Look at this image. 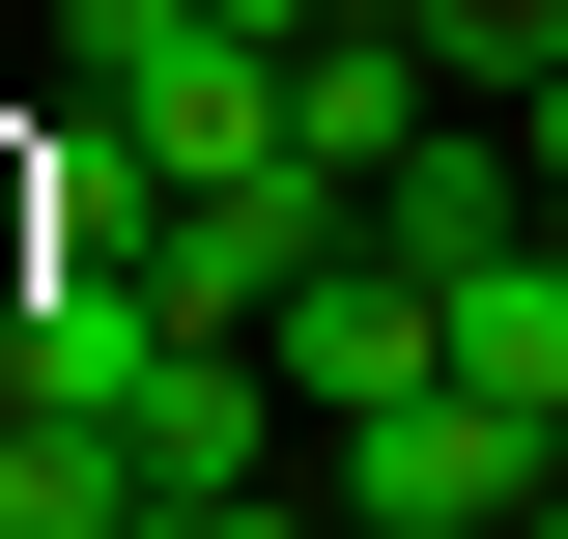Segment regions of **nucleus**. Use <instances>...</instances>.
<instances>
[{
	"label": "nucleus",
	"instance_id": "3",
	"mask_svg": "<svg viewBox=\"0 0 568 539\" xmlns=\"http://www.w3.org/2000/svg\"><path fill=\"white\" fill-rule=\"evenodd\" d=\"M256 340H284V398H313V426H369V398H426V369H455V284H426L398 227H342V256L284 284Z\"/></svg>",
	"mask_w": 568,
	"mask_h": 539
},
{
	"label": "nucleus",
	"instance_id": "6",
	"mask_svg": "<svg viewBox=\"0 0 568 539\" xmlns=\"http://www.w3.org/2000/svg\"><path fill=\"white\" fill-rule=\"evenodd\" d=\"M142 511H171V482H142L85 398H0V539H142Z\"/></svg>",
	"mask_w": 568,
	"mask_h": 539
},
{
	"label": "nucleus",
	"instance_id": "4",
	"mask_svg": "<svg viewBox=\"0 0 568 539\" xmlns=\"http://www.w3.org/2000/svg\"><path fill=\"white\" fill-rule=\"evenodd\" d=\"M426 114H455V58H426L398 0H342V29H284V142H313V171H342V200H369V171H398Z\"/></svg>",
	"mask_w": 568,
	"mask_h": 539
},
{
	"label": "nucleus",
	"instance_id": "12",
	"mask_svg": "<svg viewBox=\"0 0 568 539\" xmlns=\"http://www.w3.org/2000/svg\"><path fill=\"white\" fill-rule=\"evenodd\" d=\"M540 539H568V426H540Z\"/></svg>",
	"mask_w": 568,
	"mask_h": 539
},
{
	"label": "nucleus",
	"instance_id": "8",
	"mask_svg": "<svg viewBox=\"0 0 568 539\" xmlns=\"http://www.w3.org/2000/svg\"><path fill=\"white\" fill-rule=\"evenodd\" d=\"M398 29H426V58H455V85H484V114H511V85L568 58V0H398Z\"/></svg>",
	"mask_w": 568,
	"mask_h": 539
},
{
	"label": "nucleus",
	"instance_id": "1",
	"mask_svg": "<svg viewBox=\"0 0 568 539\" xmlns=\"http://www.w3.org/2000/svg\"><path fill=\"white\" fill-rule=\"evenodd\" d=\"M342 171H313V142H284V171H200V200H171V227H142V313H171V340H256L284 313V284H313V256H342Z\"/></svg>",
	"mask_w": 568,
	"mask_h": 539
},
{
	"label": "nucleus",
	"instance_id": "13",
	"mask_svg": "<svg viewBox=\"0 0 568 539\" xmlns=\"http://www.w3.org/2000/svg\"><path fill=\"white\" fill-rule=\"evenodd\" d=\"M342 539H426V511H342Z\"/></svg>",
	"mask_w": 568,
	"mask_h": 539
},
{
	"label": "nucleus",
	"instance_id": "11",
	"mask_svg": "<svg viewBox=\"0 0 568 539\" xmlns=\"http://www.w3.org/2000/svg\"><path fill=\"white\" fill-rule=\"evenodd\" d=\"M227 29H342V0H227Z\"/></svg>",
	"mask_w": 568,
	"mask_h": 539
},
{
	"label": "nucleus",
	"instance_id": "10",
	"mask_svg": "<svg viewBox=\"0 0 568 539\" xmlns=\"http://www.w3.org/2000/svg\"><path fill=\"white\" fill-rule=\"evenodd\" d=\"M511 142H540V200H568V58H540V85H511Z\"/></svg>",
	"mask_w": 568,
	"mask_h": 539
},
{
	"label": "nucleus",
	"instance_id": "9",
	"mask_svg": "<svg viewBox=\"0 0 568 539\" xmlns=\"http://www.w3.org/2000/svg\"><path fill=\"white\" fill-rule=\"evenodd\" d=\"M142 539H342V511H284V482H171Z\"/></svg>",
	"mask_w": 568,
	"mask_h": 539
},
{
	"label": "nucleus",
	"instance_id": "7",
	"mask_svg": "<svg viewBox=\"0 0 568 539\" xmlns=\"http://www.w3.org/2000/svg\"><path fill=\"white\" fill-rule=\"evenodd\" d=\"M455 369H484V398H540V426H568V200L511 227V256H455Z\"/></svg>",
	"mask_w": 568,
	"mask_h": 539
},
{
	"label": "nucleus",
	"instance_id": "2",
	"mask_svg": "<svg viewBox=\"0 0 568 539\" xmlns=\"http://www.w3.org/2000/svg\"><path fill=\"white\" fill-rule=\"evenodd\" d=\"M342 455V511H426V539H540V398H484V369H426V398L313 426Z\"/></svg>",
	"mask_w": 568,
	"mask_h": 539
},
{
	"label": "nucleus",
	"instance_id": "5",
	"mask_svg": "<svg viewBox=\"0 0 568 539\" xmlns=\"http://www.w3.org/2000/svg\"><path fill=\"white\" fill-rule=\"evenodd\" d=\"M284 426H313L284 340H171V369L114 398V455H142V482H284Z\"/></svg>",
	"mask_w": 568,
	"mask_h": 539
}]
</instances>
